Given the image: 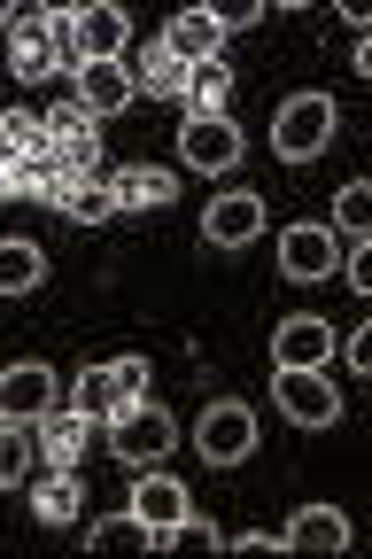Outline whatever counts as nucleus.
I'll return each mask as SVG.
<instances>
[{
    "label": "nucleus",
    "mask_w": 372,
    "mask_h": 559,
    "mask_svg": "<svg viewBox=\"0 0 372 559\" xmlns=\"http://www.w3.org/2000/svg\"><path fill=\"white\" fill-rule=\"evenodd\" d=\"M117 544H147V528H140L132 513H117V521H101V528H86V551H117Z\"/></svg>",
    "instance_id": "cd10ccee"
},
{
    "label": "nucleus",
    "mask_w": 372,
    "mask_h": 559,
    "mask_svg": "<svg viewBox=\"0 0 372 559\" xmlns=\"http://www.w3.org/2000/svg\"><path fill=\"white\" fill-rule=\"evenodd\" d=\"M124 32H132V16L117 9V0H86V9H70L79 62H124Z\"/></svg>",
    "instance_id": "9d476101"
},
{
    "label": "nucleus",
    "mask_w": 372,
    "mask_h": 559,
    "mask_svg": "<svg viewBox=\"0 0 372 559\" xmlns=\"http://www.w3.org/2000/svg\"><path fill=\"white\" fill-rule=\"evenodd\" d=\"M55 404V373L39 366V358H24V366H9L0 373V419H16V428H32V419Z\"/></svg>",
    "instance_id": "4468645a"
},
{
    "label": "nucleus",
    "mask_w": 372,
    "mask_h": 559,
    "mask_svg": "<svg viewBox=\"0 0 372 559\" xmlns=\"http://www.w3.org/2000/svg\"><path fill=\"white\" fill-rule=\"evenodd\" d=\"M55 210H62L70 226H109L117 218V194H109V179H79V187L55 194Z\"/></svg>",
    "instance_id": "412c9836"
},
{
    "label": "nucleus",
    "mask_w": 372,
    "mask_h": 559,
    "mask_svg": "<svg viewBox=\"0 0 372 559\" xmlns=\"http://www.w3.org/2000/svg\"><path fill=\"white\" fill-rule=\"evenodd\" d=\"M9 70H16L24 86L55 79V39H47V9H16V24H9Z\"/></svg>",
    "instance_id": "ddd939ff"
},
{
    "label": "nucleus",
    "mask_w": 372,
    "mask_h": 559,
    "mask_svg": "<svg viewBox=\"0 0 372 559\" xmlns=\"http://www.w3.org/2000/svg\"><path fill=\"white\" fill-rule=\"evenodd\" d=\"M94 124H101V117H94V109H86L79 94H62V102L47 109V140H55V148H62V156H79V164H94V171H101V140H94Z\"/></svg>",
    "instance_id": "f3484780"
},
{
    "label": "nucleus",
    "mask_w": 372,
    "mask_h": 559,
    "mask_svg": "<svg viewBox=\"0 0 372 559\" xmlns=\"http://www.w3.org/2000/svg\"><path fill=\"white\" fill-rule=\"evenodd\" d=\"M9 24H16V9H9V0H0V32H9Z\"/></svg>",
    "instance_id": "72a5a7b5"
},
{
    "label": "nucleus",
    "mask_w": 372,
    "mask_h": 559,
    "mask_svg": "<svg viewBox=\"0 0 372 559\" xmlns=\"http://www.w3.org/2000/svg\"><path fill=\"white\" fill-rule=\"evenodd\" d=\"M279 272H287V280H334V272H341V234H326V226H287V234H279Z\"/></svg>",
    "instance_id": "9b49d317"
},
{
    "label": "nucleus",
    "mask_w": 372,
    "mask_h": 559,
    "mask_svg": "<svg viewBox=\"0 0 372 559\" xmlns=\"http://www.w3.org/2000/svg\"><path fill=\"white\" fill-rule=\"evenodd\" d=\"M132 396H147V358H101V366H86L79 381H70V404L94 412V419H109Z\"/></svg>",
    "instance_id": "39448f33"
},
{
    "label": "nucleus",
    "mask_w": 372,
    "mask_h": 559,
    "mask_svg": "<svg viewBox=\"0 0 372 559\" xmlns=\"http://www.w3.org/2000/svg\"><path fill=\"white\" fill-rule=\"evenodd\" d=\"M140 528H147V544H164L194 506H187V481L179 474H164V466H140V481H132V506H124Z\"/></svg>",
    "instance_id": "423d86ee"
},
{
    "label": "nucleus",
    "mask_w": 372,
    "mask_h": 559,
    "mask_svg": "<svg viewBox=\"0 0 372 559\" xmlns=\"http://www.w3.org/2000/svg\"><path fill=\"white\" fill-rule=\"evenodd\" d=\"M164 47L194 70V62H217L226 55V24H217V9H179L171 24H164Z\"/></svg>",
    "instance_id": "dca6fc26"
},
{
    "label": "nucleus",
    "mask_w": 372,
    "mask_h": 559,
    "mask_svg": "<svg viewBox=\"0 0 372 559\" xmlns=\"http://www.w3.org/2000/svg\"><path fill=\"white\" fill-rule=\"evenodd\" d=\"M256 234H264V194H249V187H226L202 210V241L209 249H249Z\"/></svg>",
    "instance_id": "6e6552de"
},
{
    "label": "nucleus",
    "mask_w": 372,
    "mask_h": 559,
    "mask_svg": "<svg viewBox=\"0 0 372 559\" xmlns=\"http://www.w3.org/2000/svg\"><path fill=\"white\" fill-rule=\"evenodd\" d=\"M9 171H16V156H9V148H0V194H9Z\"/></svg>",
    "instance_id": "473e14b6"
},
{
    "label": "nucleus",
    "mask_w": 372,
    "mask_h": 559,
    "mask_svg": "<svg viewBox=\"0 0 372 559\" xmlns=\"http://www.w3.org/2000/svg\"><path fill=\"white\" fill-rule=\"evenodd\" d=\"M79 506H86V489H79V474H70V466H47V474L32 481L39 528H70V521H79Z\"/></svg>",
    "instance_id": "aec40b11"
},
{
    "label": "nucleus",
    "mask_w": 372,
    "mask_h": 559,
    "mask_svg": "<svg viewBox=\"0 0 372 559\" xmlns=\"http://www.w3.org/2000/svg\"><path fill=\"white\" fill-rule=\"evenodd\" d=\"M217 24H226V32H249V24H264V9H256V0H241V9H217Z\"/></svg>",
    "instance_id": "2f4dec72"
},
{
    "label": "nucleus",
    "mask_w": 372,
    "mask_h": 559,
    "mask_svg": "<svg viewBox=\"0 0 372 559\" xmlns=\"http://www.w3.org/2000/svg\"><path fill=\"white\" fill-rule=\"evenodd\" d=\"M272 396H279V412L295 419V428H334V419H341V389L319 366H279Z\"/></svg>",
    "instance_id": "20e7f679"
},
{
    "label": "nucleus",
    "mask_w": 372,
    "mask_h": 559,
    "mask_svg": "<svg viewBox=\"0 0 372 559\" xmlns=\"http://www.w3.org/2000/svg\"><path fill=\"white\" fill-rule=\"evenodd\" d=\"M341 280H349V288H372V249H349L341 257Z\"/></svg>",
    "instance_id": "7c9ffc66"
},
{
    "label": "nucleus",
    "mask_w": 372,
    "mask_h": 559,
    "mask_svg": "<svg viewBox=\"0 0 372 559\" xmlns=\"http://www.w3.org/2000/svg\"><path fill=\"white\" fill-rule=\"evenodd\" d=\"M32 459H39V436H32V428H16V419H0V489L32 481Z\"/></svg>",
    "instance_id": "393cba45"
},
{
    "label": "nucleus",
    "mask_w": 372,
    "mask_h": 559,
    "mask_svg": "<svg viewBox=\"0 0 372 559\" xmlns=\"http://www.w3.org/2000/svg\"><path fill=\"white\" fill-rule=\"evenodd\" d=\"M334 132H341L334 94H287L279 117H272V156L279 164H319L334 148Z\"/></svg>",
    "instance_id": "f257e3e1"
},
{
    "label": "nucleus",
    "mask_w": 372,
    "mask_h": 559,
    "mask_svg": "<svg viewBox=\"0 0 372 559\" xmlns=\"http://www.w3.org/2000/svg\"><path fill=\"white\" fill-rule=\"evenodd\" d=\"M47 280V249L39 241H0V296H32Z\"/></svg>",
    "instance_id": "4be33fe9"
},
{
    "label": "nucleus",
    "mask_w": 372,
    "mask_h": 559,
    "mask_svg": "<svg viewBox=\"0 0 372 559\" xmlns=\"http://www.w3.org/2000/svg\"><path fill=\"white\" fill-rule=\"evenodd\" d=\"M287 551H349V513L341 506H303L287 528H279Z\"/></svg>",
    "instance_id": "a211bd4d"
},
{
    "label": "nucleus",
    "mask_w": 372,
    "mask_h": 559,
    "mask_svg": "<svg viewBox=\"0 0 372 559\" xmlns=\"http://www.w3.org/2000/svg\"><path fill=\"white\" fill-rule=\"evenodd\" d=\"M101 436H109V451H117L124 466H164L171 443H179V419H171L164 404L132 396V404H117V412L101 419Z\"/></svg>",
    "instance_id": "f03ea898"
},
{
    "label": "nucleus",
    "mask_w": 372,
    "mask_h": 559,
    "mask_svg": "<svg viewBox=\"0 0 372 559\" xmlns=\"http://www.w3.org/2000/svg\"><path fill=\"white\" fill-rule=\"evenodd\" d=\"M132 86H140V94H179V102H187V62L156 39V47H147V62L132 70Z\"/></svg>",
    "instance_id": "b1692460"
},
{
    "label": "nucleus",
    "mask_w": 372,
    "mask_h": 559,
    "mask_svg": "<svg viewBox=\"0 0 372 559\" xmlns=\"http://www.w3.org/2000/svg\"><path fill=\"white\" fill-rule=\"evenodd\" d=\"M94 428H101V419L79 412V404H47V412L32 419V436H39V459H47V466H79L86 443H94Z\"/></svg>",
    "instance_id": "1a4fd4ad"
},
{
    "label": "nucleus",
    "mask_w": 372,
    "mask_h": 559,
    "mask_svg": "<svg viewBox=\"0 0 372 559\" xmlns=\"http://www.w3.org/2000/svg\"><path fill=\"white\" fill-rule=\"evenodd\" d=\"M226 94H233L226 62H194L187 70V117H226Z\"/></svg>",
    "instance_id": "5701e85b"
},
{
    "label": "nucleus",
    "mask_w": 372,
    "mask_h": 559,
    "mask_svg": "<svg viewBox=\"0 0 372 559\" xmlns=\"http://www.w3.org/2000/svg\"><path fill=\"white\" fill-rule=\"evenodd\" d=\"M179 156H187V171L226 179V171L241 164V132H233V117H179Z\"/></svg>",
    "instance_id": "0eeeda50"
},
{
    "label": "nucleus",
    "mask_w": 372,
    "mask_h": 559,
    "mask_svg": "<svg viewBox=\"0 0 372 559\" xmlns=\"http://www.w3.org/2000/svg\"><path fill=\"white\" fill-rule=\"evenodd\" d=\"M272 358H279V366H326V358H334V326H326L319 311H311V319H279Z\"/></svg>",
    "instance_id": "6ab92c4d"
},
{
    "label": "nucleus",
    "mask_w": 372,
    "mask_h": 559,
    "mask_svg": "<svg viewBox=\"0 0 372 559\" xmlns=\"http://www.w3.org/2000/svg\"><path fill=\"white\" fill-rule=\"evenodd\" d=\"M164 544H202V551H209V544H226V536H217V528H209L202 513H187V521H179V528H171Z\"/></svg>",
    "instance_id": "c85d7f7f"
},
{
    "label": "nucleus",
    "mask_w": 372,
    "mask_h": 559,
    "mask_svg": "<svg viewBox=\"0 0 372 559\" xmlns=\"http://www.w3.org/2000/svg\"><path fill=\"white\" fill-rule=\"evenodd\" d=\"M256 443H264L256 412H249V404H233V396H217V404L202 412V428H194V451H202L209 466H249V459H256Z\"/></svg>",
    "instance_id": "7ed1b4c3"
},
{
    "label": "nucleus",
    "mask_w": 372,
    "mask_h": 559,
    "mask_svg": "<svg viewBox=\"0 0 372 559\" xmlns=\"http://www.w3.org/2000/svg\"><path fill=\"white\" fill-rule=\"evenodd\" d=\"M109 194H117V218H140V210H171L179 202V179L156 171V164H124V171H101Z\"/></svg>",
    "instance_id": "f8f14e48"
},
{
    "label": "nucleus",
    "mask_w": 372,
    "mask_h": 559,
    "mask_svg": "<svg viewBox=\"0 0 372 559\" xmlns=\"http://www.w3.org/2000/svg\"><path fill=\"white\" fill-rule=\"evenodd\" d=\"M0 148H9V156H39V148H47V117L9 109V117H0Z\"/></svg>",
    "instance_id": "bb28decb"
},
{
    "label": "nucleus",
    "mask_w": 372,
    "mask_h": 559,
    "mask_svg": "<svg viewBox=\"0 0 372 559\" xmlns=\"http://www.w3.org/2000/svg\"><path fill=\"white\" fill-rule=\"evenodd\" d=\"M70 94H79L94 117H117L124 102H140V86H132L124 62H79V70H70Z\"/></svg>",
    "instance_id": "2eb2a0df"
},
{
    "label": "nucleus",
    "mask_w": 372,
    "mask_h": 559,
    "mask_svg": "<svg viewBox=\"0 0 372 559\" xmlns=\"http://www.w3.org/2000/svg\"><path fill=\"white\" fill-rule=\"evenodd\" d=\"M334 226H341L349 241H364V234H372V187H364V179H349V187L334 194Z\"/></svg>",
    "instance_id": "a878e982"
},
{
    "label": "nucleus",
    "mask_w": 372,
    "mask_h": 559,
    "mask_svg": "<svg viewBox=\"0 0 372 559\" xmlns=\"http://www.w3.org/2000/svg\"><path fill=\"white\" fill-rule=\"evenodd\" d=\"M334 342L349 349V366H357V373H372V326H357V334H334Z\"/></svg>",
    "instance_id": "c756f323"
}]
</instances>
